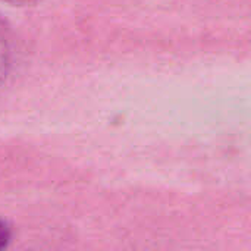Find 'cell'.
Listing matches in <instances>:
<instances>
[{"label":"cell","instance_id":"1","mask_svg":"<svg viewBox=\"0 0 251 251\" xmlns=\"http://www.w3.org/2000/svg\"><path fill=\"white\" fill-rule=\"evenodd\" d=\"M12 38L7 25L0 19V84L4 81L12 62Z\"/></svg>","mask_w":251,"mask_h":251},{"label":"cell","instance_id":"2","mask_svg":"<svg viewBox=\"0 0 251 251\" xmlns=\"http://www.w3.org/2000/svg\"><path fill=\"white\" fill-rule=\"evenodd\" d=\"M10 241V228L6 222L0 221V250L6 249Z\"/></svg>","mask_w":251,"mask_h":251},{"label":"cell","instance_id":"3","mask_svg":"<svg viewBox=\"0 0 251 251\" xmlns=\"http://www.w3.org/2000/svg\"><path fill=\"white\" fill-rule=\"evenodd\" d=\"M7 1H13V3H28V1H34V0H7Z\"/></svg>","mask_w":251,"mask_h":251}]
</instances>
